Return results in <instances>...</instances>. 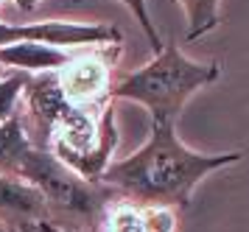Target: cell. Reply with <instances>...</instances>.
Wrapping results in <instances>:
<instances>
[{"mask_svg":"<svg viewBox=\"0 0 249 232\" xmlns=\"http://www.w3.org/2000/svg\"><path fill=\"white\" fill-rule=\"evenodd\" d=\"M36 232H59V230H53V227H51V221H48V224H42Z\"/></svg>","mask_w":249,"mask_h":232,"instance_id":"15","label":"cell"},{"mask_svg":"<svg viewBox=\"0 0 249 232\" xmlns=\"http://www.w3.org/2000/svg\"><path fill=\"white\" fill-rule=\"evenodd\" d=\"M73 51L68 48H53V45H39V42H20V45H6L0 48V65L14 73H56L59 67H65Z\"/></svg>","mask_w":249,"mask_h":232,"instance_id":"9","label":"cell"},{"mask_svg":"<svg viewBox=\"0 0 249 232\" xmlns=\"http://www.w3.org/2000/svg\"><path fill=\"white\" fill-rule=\"evenodd\" d=\"M20 42H39L53 48H95V45H124V34L109 22H70V20H45L31 25H9L0 20V48Z\"/></svg>","mask_w":249,"mask_h":232,"instance_id":"5","label":"cell"},{"mask_svg":"<svg viewBox=\"0 0 249 232\" xmlns=\"http://www.w3.org/2000/svg\"><path fill=\"white\" fill-rule=\"evenodd\" d=\"M241 160L244 151H193L179 140L177 123H151L146 143L124 160L109 162L98 182L109 185L121 196L148 204H165L182 213L204 179Z\"/></svg>","mask_w":249,"mask_h":232,"instance_id":"1","label":"cell"},{"mask_svg":"<svg viewBox=\"0 0 249 232\" xmlns=\"http://www.w3.org/2000/svg\"><path fill=\"white\" fill-rule=\"evenodd\" d=\"M95 232H179V210L118 193L107 201Z\"/></svg>","mask_w":249,"mask_h":232,"instance_id":"7","label":"cell"},{"mask_svg":"<svg viewBox=\"0 0 249 232\" xmlns=\"http://www.w3.org/2000/svg\"><path fill=\"white\" fill-rule=\"evenodd\" d=\"M31 148H34V143L28 140L20 115L0 123V174H14L17 177V171H20V165H23V160L28 157Z\"/></svg>","mask_w":249,"mask_h":232,"instance_id":"10","label":"cell"},{"mask_svg":"<svg viewBox=\"0 0 249 232\" xmlns=\"http://www.w3.org/2000/svg\"><path fill=\"white\" fill-rule=\"evenodd\" d=\"M70 104L65 101L56 84V73H34L25 78L17 115L25 126L28 140L34 148H51V137L56 123L68 115Z\"/></svg>","mask_w":249,"mask_h":232,"instance_id":"6","label":"cell"},{"mask_svg":"<svg viewBox=\"0 0 249 232\" xmlns=\"http://www.w3.org/2000/svg\"><path fill=\"white\" fill-rule=\"evenodd\" d=\"M118 3H124L126 9H129V14H132V17L137 20V25H140V31L146 34V39H148V45H151V51H154V54H160L165 42H162V36H160L157 25H154L151 14H148L146 0H118Z\"/></svg>","mask_w":249,"mask_h":232,"instance_id":"13","label":"cell"},{"mask_svg":"<svg viewBox=\"0 0 249 232\" xmlns=\"http://www.w3.org/2000/svg\"><path fill=\"white\" fill-rule=\"evenodd\" d=\"M14 6H17V11H36L42 3H48V0H12Z\"/></svg>","mask_w":249,"mask_h":232,"instance_id":"14","label":"cell"},{"mask_svg":"<svg viewBox=\"0 0 249 232\" xmlns=\"http://www.w3.org/2000/svg\"><path fill=\"white\" fill-rule=\"evenodd\" d=\"M17 177L42 196L51 227L59 232H95L107 201L118 196L109 185L70 171L51 148H31Z\"/></svg>","mask_w":249,"mask_h":232,"instance_id":"3","label":"cell"},{"mask_svg":"<svg viewBox=\"0 0 249 232\" xmlns=\"http://www.w3.org/2000/svg\"><path fill=\"white\" fill-rule=\"evenodd\" d=\"M221 78L218 62H196L174 42L162 45L148 65L115 81L112 101L140 104L151 115V123H177L185 104Z\"/></svg>","mask_w":249,"mask_h":232,"instance_id":"2","label":"cell"},{"mask_svg":"<svg viewBox=\"0 0 249 232\" xmlns=\"http://www.w3.org/2000/svg\"><path fill=\"white\" fill-rule=\"evenodd\" d=\"M48 221V207L36 188L14 174H0V227L6 232H36Z\"/></svg>","mask_w":249,"mask_h":232,"instance_id":"8","label":"cell"},{"mask_svg":"<svg viewBox=\"0 0 249 232\" xmlns=\"http://www.w3.org/2000/svg\"><path fill=\"white\" fill-rule=\"evenodd\" d=\"M0 6H3V0H0Z\"/></svg>","mask_w":249,"mask_h":232,"instance_id":"18","label":"cell"},{"mask_svg":"<svg viewBox=\"0 0 249 232\" xmlns=\"http://www.w3.org/2000/svg\"><path fill=\"white\" fill-rule=\"evenodd\" d=\"M25 78H28V73H14V70L6 78H0V123L17 115Z\"/></svg>","mask_w":249,"mask_h":232,"instance_id":"12","label":"cell"},{"mask_svg":"<svg viewBox=\"0 0 249 232\" xmlns=\"http://www.w3.org/2000/svg\"><path fill=\"white\" fill-rule=\"evenodd\" d=\"M124 45H95L73 51L65 67L56 70V84L73 109L104 112L112 101L115 65Z\"/></svg>","mask_w":249,"mask_h":232,"instance_id":"4","label":"cell"},{"mask_svg":"<svg viewBox=\"0 0 249 232\" xmlns=\"http://www.w3.org/2000/svg\"><path fill=\"white\" fill-rule=\"evenodd\" d=\"M0 232H6V230H3V227H0Z\"/></svg>","mask_w":249,"mask_h":232,"instance_id":"17","label":"cell"},{"mask_svg":"<svg viewBox=\"0 0 249 232\" xmlns=\"http://www.w3.org/2000/svg\"><path fill=\"white\" fill-rule=\"evenodd\" d=\"M185 11V42H196L221 25V0H174Z\"/></svg>","mask_w":249,"mask_h":232,"instance_id":"11","label":"cell"},{"mask_svg":"<svg viewBox=\"0 0 249 232\" xmlns=\"http://www.w3.org/2000/svg\"><path fill=\"white\" fill-rule=\"evenodd\" d=\"M9 73H12V70H6V67L0 65V78H6V76H9Z\"/></svg>","mask_w":249,"mask_h":232,"instance_id":"16","label":"cell"}]
</instances>
